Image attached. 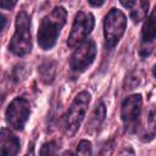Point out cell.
<instances>
[{"label": "cell", "instance_id": "ba28073f", "mask_svg": "<svg viewBox=\"0 0 156 156\" xmlns=\"http://www.w3.org/2000/svg\"><path fill=\"white\" fill-rule=\"evenodd\" d=\"M96 56V46L94 40L88 39L79 44L73 51L69 58V66L73 72H83L85 71L94 61Z\"/></svg>", "mask_w": 156, "mask_h": 156}, {"label": "cell", "instance_id": "ac0fdd59", "mask_svg": "<svg viewBox=\"0 0 156 156\" xmlns=\"http://www.w3.org/2000/svg\"><path fill=\"white\" fill-rule=\"evenodd\" d=\"M17 4V0H0V6L2 10H11Z\"/></svg>", "mask_w": 156, "mask_h": 156}, {"label": "cell", "instance_id": "6da1fadb", "mask_svg": "<svg viewBox=\"0 0 156 156\" xmlns=\"http://www.w3.org/2000/svg\"><path fill=\"white\" fill-rule=\"evenodd\" d=\"M67 12L62 6H56L49 15H46L38 29V44L43 50H50L56 44L58 34L66 23Z\"/></svg>", "mask_w": 156, "mask_h": 156}, {"label": "cell", "instance_id": "4fadbf2b", "mask_svg": "<svg viewBox=\"0 0 156 156\" xmlns=\"http://www.w3.org/2000/svg\"><path fill=\"white\" fill-rule=\"evenodd\" d=\"M40 80L45 84H51L56 76V62L52 60H45L38 68Z\"/></svg>", "mask_w": 156, "mask_h": 156}, {"label": "cell", "instance_id": "7402d4cb", "mask_svg": "<svg viewBox=\"0 0 156 156\" xmlns=\"http://www.w3.org/2000/svg\"><path fill=\"white\" fill-rule=\"evenodd\" d=\"M1 21H2L1 29H5V24H6V17H5V16H1Z\"/></svg>", "mask_w": 156, "mask_h": 156}, {"label": "cell", "instance_id": "44dd1931", "mask_svg": "<svg viewBox=\"0 0 156 156\" xmlns=\"http://www.w3.org/2000/svg\"><path fill=\"white\" fill-rule=\"evenodd\" d=\"M88 1L91 6H95V7H99L105 2V0H88Z\"/></svg>", "mask_w": 156, "mask_h": 156}, {"label": "cell", "instance_id": "277c9868", "mask_svg": "<svg viewBox=\"0 0 156 156\" xmlns=\"http://www.w3.org/2000/svg\"><path fill=\"white\" fill-rule=\"evenodd\" d=\"M127 27V18L124 13L117 9H111L104 20V37L108 50L113 49L119 39L123 37Z\"/></svg>", "mask_w": 156, "mask_h": 156}, {"label": "cell", "instance_id": "5bb4252c", "mask_svg": "<svg viewBox=\"0 0 156 156\" xmlns=\"http://www.w3.org/2000/svg\"><path fill=\"white\" fill-rule=\"evenodd\" d=\"M147 10H149V1L147 0H140L138 7L134 9L130 13L132 20L134 22H140L141 20L145 18V16L147 13Z\"/></svg>", "mask_w": 156, "mask_h": 156}, {"label": "cell", "instance_id": "603a6c76", "mask_svg": "<svg viewBox=\"0 0 156 156\" xmlns=\"http://www.w3.org/2000/svg\"><path fill=\"white\" fill-rule=\"evenodd\" d=\"M154 76L156 77V65H155V67H154Z\"/></svg>", "mask_w": 156, "mask_h": 156}, {"label": "cell", "instance_id": "d6986e66", "mask_svg": "<svg viewBox=\"0 0 156 156\" xmlns=\"http://www.w3.org/2000/svg\"><path fill=\"white\" fill-rule=\"evenodd\" d=\"M23 71V68L21 67V66H17L13 71H12V78H11V80H15V82H20V79H21V77H22V74H21V72Z\"/></svg>", "mask_w": 156, "mask_h": 156}, {"label": "cell", "instance_id": "ffe728a7", "mask_svg": "<svg viewBox=\"0 0 156 156\" xmlns=\"http://www.w3.org/2000/svg\"><path fill=\"white\" fill-rule=\"evenodd\" d=\"M135 1H136V0H119V2H121L124 7H128V9H130V7L135 4Z\"/></svg>", "mask_w": 156, "mask_h": 156}, {"label": "cell", "instance_id": "9c48e42d", "mask_svg": "<svg viewBox=\"0 0 156 156\" xmlns=\"http://www.w3.org/2000/svg\"><path fill=\"white\" fill-rule=\"evenodd\" d=\"M20 139L7 128L1 129L0 134V155L12 156L20 151Z\"/></svg>", "mask_w": 156, "mask_h": 156}, {"label": "cell", "instance_id": "9a60e30c", "mask_svg": "<svg viewBox=\"0 0 156 156\" xmlns=\"http://www.w3.org/2000/svg\"><path fill=\"white\" fill-rule=\"evenodd\" d=\"M140 82H141V74H140V72L134 71V72H132V73H129V74L127 76L124 87H126V89L130 90V89L136 88V87L140 84Z\"/></svg>", "mask_w": 156, "mask_h": 156}, {"label": "cell", "instance_id": "52a82bcc", "mask_svg": "<svg viewBox=\"0 0 156 156\" xmlns=\"http://www.w3.org/2000/svg\"><path fill=\"white\" fill-rule=\"evenodd\" d=\"M29 115H30V105L28 100L18 96L13 99L9 105L5 117L7 124L11 128L16 130H22L29 118Z\"/></svg>", "mask_w": 156, "mask_h": 156}, {"label": "cell", "instance_id": "7a4b0ae2", "mask_svg": "<svg viewBox=\"0 0 156 156\" xmlns=\"http://www.w3.org/2000/svg\"><path fill=\"white\" fill-rule=\"evenodd\" d=\"M9 49L17 56H26L32 50L30 18L24 11L18 12L16 16V29L9 44Z\"/></svg>", "mask_w": 156, "mask_h": 156}, {"label": "cell", "instance_id": "30bf717a", "mask_svg": "<svg viewBox=\"0 0 156 156\" xmlns=\"http://www.w3.org/2000/svg\"><path fill=\"white\" fill-rule=\"evenodd\" d=\"M140 139L145 143L151 141L156 136V107L150 106L145 113V118L140 127Z\"/></svg>", "mask_w": 156, "mask_h": 156}, {"label": "cell", "instance_id": "3957f363", "mask_svg": "<svg viewBox=\"0 0 156 156\" xmlns=\"http://www.w3.org/2000/svg\"><path fill=\"white\" fill-rule=\"evenodd\" d=\"M89 102H90V94L88 91H80L72 101L71 106L68 107L63 117V128H65V133L68 136L74 135L76 132L79 129L84 119V116L87 113Z\"/></svg>", "mask_w": 156, "mask_h": 156}, {"label": "cell", "instance_id": "8992f818", "mask_svg": "<svg viewBox=\"0 0 156 156\" xmlns=\"http://www.w3.org/2000/svg\"><path fill=\"white\" fill-rule=\"evenodd\" d=\"M143 98L140 94H134L124 99L121 106V117L124 124V128L129 133L136 132L140 122Z\"/></svg>", "mask_w": 156, "mask_h": 156}, {"label": "cell", "instance_id": "2e32d148", "mask_svg": "<svg viewBox=\"0 0 156 156\" xmlns=\"http://www.w3.org/2000/svg\"><path fill=\"white\" fill-rule=\"evenodd\" d=\"M57 144L55 141H49V143H45L43 146H41V150H40V155H54L57 152Z\"/></svg>", "mask_w": 156, "mask_h": 156}, {"label": "cell", "instance_id": "8fae6325", "mask_svg": "<svg viewBox=\"0 0 156 156\" xmlns=\"http://www.w3.org/2000/svg\"><path fill=\"white\" fill-rule=\"evenodd\" d=\"M105 116H106V107H105L104 102H99L95 106L94 111L91 112L90 118L87 123V132L88 133L96 132L101 127L102 122L105 121Z\"/></svg>", "mask_w": 156, "mask_h": 156}, {"label": "cell", "instance_id": "7c38bea8", "mask_svg": "<svg viewBox=\"0 0 156 156\" xmlns=\"http://www.w3.org/2000/svg\"><path fill=\"white\" fill-rule=\"evenodd\" d=\"M141 39L144 44H149L156 40V6L144 23L141 30Z\"/></svg>", "mask_w": 156, "mask_h": 156}, {"label": "cell", "instance_id": "5b68a950", "mask_svg": "<svg viewBox=\"0 0 156 156\" xmlns=\"http://www.w3.org/2000/svg\"><path fill=\"white\" fill-rule=\"evenodd\" d=\"M94 23L95 20L90 12L79 11L74 17L72 29L67 39L68 48H76L79 44H82L87 39V37L91 33L94 28Z\"/></svg>", "mask_w": 156, "mask_h": 156}, {"label": "cell", "instance_id": "e0dca14e", "mask_svg": "<svg viewBox=\"0 0 156 156\" xmlns=\"http://www.w3.org/2000/svg\"><path fill=\"white\" fill-rule=\"evenodd\" d=\"M77 154L78 155H91L93 151H91V144L90 141L88 140H82L79 144H78V147H77Z\"/></svg>", "mask_w": 156, "mask_h": 156}]
</instances>
